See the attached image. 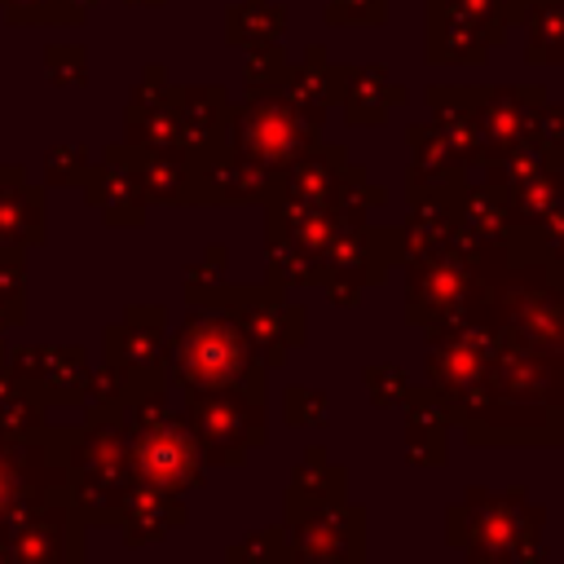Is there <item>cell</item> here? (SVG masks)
<instances>
[{
    "label": "cell",
    "mask_w": 564,
    "mask_h": 564,
    "mask_svg": "<svg viewBox=\"0 0 564 564\" xmlns=\"http://www.w3.org/2000/svg\"><path fill=\"white\" fill-rule=\"evenodd\" d=\"M251 339L238 326L234 313H194L185 322V330L176 335L172 361L176 375L194 388V392H216V388H234V392H256L260 397V366L251 357Z\"/></svg>",
    "instance_id": "1"
},
{
    "label": "cell",
    "mask_w": 564,
    "mask_h": 564,
    "mask_svg": "<svg viewBox=\"0 0 564 564\" xmlns=\"http://www.w3.org/2000/svg\"><path fill=\"white\" fill-rule=\"evenodd\" d=\"M542 533V511L524 502V489L489 494V489H467V502L449 511V542H471L476 551L494 555H542L538 551Z\"/></svg>",
    "instance_id": "2"
},
{
    "label": "cell",
    "mask_w": 564,
    "mask_h": 564,
    "mask_svg": "<svg viewBox=\"0 0 564 564\" xmlns=\"http://www.w3.org/2000/svg\"><path fill=\"white\" fill-rule=\"evenodd\" d=\"M238 150L260 167H286L304 150H313L322 110L304 106L295 97H256L238 115Z\"/></svg>",
    "instance_id": "3"
},
{
    "label": "cell",
    "mask_w": 564,
    "mask_h": 564,
    "mask_svg": "<svg viewBox=\"0 0 564 564\" xmlns=\"http://www.w3.org/2000/svg\"><path fill=\"white\" fill-rule=\"evenodd\" d=\"M291 555L300 564H361V511L344 498L291 511Z\"/></svg>",
    "instance_id": "4"
},
{
    "label": "cell",
    "mask_w": 564,
    "mask_h": 564,
    "mask_svg": "<svg viewBox=\"0 0 564 564\" xmlns=\"http://www.w3.org/2000/svg\"><path fill=\"white\" fill-rule=\"evenodd\" d=\"M194 423L207 441V449L220 458V463H238V454L247 445H260L264 441V414H260V401L247 392H234V388H216L212 397H198L194 401Z\"/></svg>",
    "instance_id": "5"
},
{
    "label": "cell",
    "mask_w": 564,
    "mask_h": 564,
    "mask_svg": "<svg viewBox=\"0 0 564 564\" xmlns=\"http://www.w3.org/2000/svg\"><path fill=\"white\" fill-rule=\"evenodd\" d=\"M141 467L150 471V480L181 489L198 480V445L185 427H176V419H159L145 441H141Z\"/></svg>",
    "instance_id": "6"
},
{
    "label": "cell",
    "mask_w": 564,
    "mask_h": 564,
    "mask_svg": "<svg viewBox=\"0 0 564 564\" xmlns=\"http://www.w3.org/2000/svg\"><path fill=\"white\" fill-rule=\"evenodd\" d=\"M344 84H348V88H339V93L348 97V119H352V123H379L383 110L405 97V93L392 88V84L383 79V70H375V66H366V70H344Z\"/></svg>",
    "instance_id": "7"
},
{
    "label": "cell",
    "mask_w": 564,
    "mask_h": 564,
    "mask_svg": "<svg viewBox=\"0 0 564 564\" xmlns=\"http://www.w3.org/2000/svg\"><path fill=\"white\" fill-rule=\"evenodd\" d=\"M529 62H564V0H524Z\"/></svg>",
    "instance_id": "8"
},
{
    "label": "cell",
    "mask_w": 564,
    "mask_h": 564,
    "mask_svg": "<svg viewBox=\"0 0 564 564\" xmlns=\"http://www.w3.org/2000/svg\"><path fill=\"white\" fill-rule=\"evenodd\" d=\"M366 383H375V405H397L410 397V383H405V370L401 366H370L366 370Z\"/></svg>",
    "instance_id": "9"
},
{
    "label": "cell",
    "mask_w": 564,
    "mask_h": 564,
    "mask_svg": "<svg viewBox=\"0 0 564 564\" xmlns=\"http://www.w3.org/2000/svg\"><path fill=\"white\" fill-rule=\"evenodd\" d=\"M278 555H286V538L278 529H269V533H260L234 551V560H251V564H273Z\"/></svg>",
    "instance_id": "10"
},
{
    "label": "cell",
    "mask_w": 564,
    "mask_h": 564,
    "mask_svg": "<svg viewBox=\"0 0 564 564\" xmlns=\"http://www.w3.org/2000/svg\"><path fill=\"white\" fill-rule=\"evenodd\" d=\"M286 410H291V423H322L326 419V397H317V392H308V388H291V397H286Z\"/></svg>",
    "instance_id": "11"
},
{
    "label": "cell",
    "mask_w": 564,
    "mask_h": 564,
    "mask_svg": "<svg viewBox=\"0 0 564 564\" xmlns=\"http://www.w3.org/2000/svg\"><path fill=\"white\" fill-rule=\"evenodd\" d=\"M326 13H330V22H379L383 0H330Z\"/></svg>",
    "instance_id": "12"
},
{
    "label": "cell",
    "mask_w": 564,
    "mask_h": 564,
    "mask_svg": "<svg viewBox=\"0 0 564 564\" xmlns=\"http://www.w3.org/2000/svg\"><path fill=\"white\" fill-rule=\"evenodd\" d=\"M467 564H511V555H494V551H476Z\"/></svg>",
    "instance_id": "13"
}]
</instances>
